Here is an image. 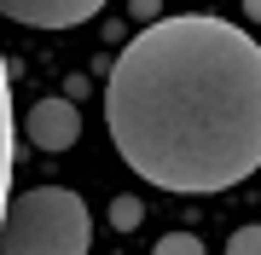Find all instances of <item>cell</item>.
Wrapping results in <instances>:
<instances>
[{"label": "cell", "mask_w": 261, "mask_h": 255, "mask_svg": "<svg viewBox=\"0 0 261 255\" xmlns=\"http://www.w3.org/2000/svg\"><path fill=\"white\" fill-rule=\"evenodd\" d=\"M105 128L163 191L238 186L261 168V47L203 12L145 23L111 64Z\"/></svg>", "instance_id": "cell-1"}, {"label": "cell", "mask_w": 261, "mask_h": 255, "mask_svg": "<svg viewBox=\"0 0 261 255\" xmlns=\"http://www.w3.org/2000/svg\"><path fill=\"white\" fill-rule=\"evenodd\" d=\"M93 215L70 186H29L6 203L0 255H87Z\"/></svg>", "instance_id": "cell-2"}, {"label": "cell", "mask_w": 261, "mask_h": 255, "mask_svg": "<svg viewBox=\"0 0 261 255\" xmlns=\"http://www.w3.org/2000/svg\"><path fill=\"white\" fill-rule=\"evenodd\" d=\"M0 12L29 29H75V23L99 18L105 0H0Z\"/></svg>", "instance_id": "cell-3"}, {"label": "cell", "mask_w": 261, "mask_h": 255, "mask_svg": "<svg viewBox=\"0 0 261 255\" xmlns=\"http://www.w3.org/2000/svg\"><path fill=\"white\" fill-rule=\"evenodd\" d=\"M29 139H35V151H70L75 133H82V116H75L70 99H35L23 116Z\"/></svg>", "instance_id": "cell-4"}, {"label": "cell", "mask_w": 261, "mask_h": 255, "mask_svg": "<svg viewBox=\"0 0 261 255\" xmlns=\"http://www.w3.org/2000/svg\"><path fill=\"white\" fill-rule=\"evenodd\" d=\"M140 220H145V203H140V197H116V203H111V226L134 232Z\"/></svg>", "instance_id": "cell-5"}, {"label": "cell", "mask_w": 261, "mask_h": 255, "mask_svg": "<svg viewBox=\"0 0 261 255\" xmlns=\"http://www.w3.org/2000/svg\"><path fill=\"white\" fill-rule=\"evenodd\" d=\"M151 255H203V244H197L192 232H168V238H157Z\"/></svg>", "instance_id": "cell-6"}, {"label": "cell", "mask_w": 261, "mask_h": 255, "mask_svg": "<svg viewBox=\"0 0 261 255\" xmlns=\"http://www.w3.org/2000/svg\"><path fill=\"white\" fill-rule=\"evenodd\" d=\"M226 255H261V226H238L226 238Z\"/></svg>", "instance_id": "cell-7"}, {"label": "cell", "mask_w": 261, "mask_h": 255, "mask_svg": "<svg viewBox=\"0 0 261 255\" xmlns=\"http://www.w3.org/2000/svg\"><path fill=\"white\" fill-rule=\"evenodd\" d=\"M140 23H163V0H128Z\"/></svg>", "instance_id": "cell-8"}, {"label": "cell", "mask_w": 261, "mask_h": 255, "mask_svg": "<svg viewBox=\"0 0 261 255\" xmlns=\"http://www.w3.org/2000/svg\"><path fill=\"white\" fill-rule=\"evenodd\" d=\"M244 12H250V18H255V23H261V0H244Z\"/></svg>", "instance_id": "cell-9"}]
</instances>
